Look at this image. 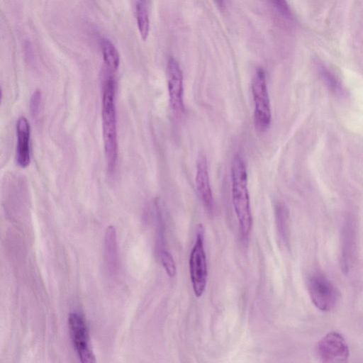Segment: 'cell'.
<instances>
[{"mask_svg":"<svg viewBox=\"0 0 363 363\" xmlns=\"http://www.w3.org/2000/svg\"><path fill=\"white\" fill-rule=\"evenodd\" d=\"M102 89L101 118L104 152L108 172L112 174L115 171L118 158L116 80L114 73L106 70Z\"/></svg>","mask_w":363,"mask_h":363,"instance_id":"obj_1","label":"cell"},{"mask_svg":"<svg viewBox=\"0 0 363 363\" xmlns=\"http://www.w3.org/2000/svg\"><path fill=\"white\" fill-rule=\"evenodd\" d=\"M231 191L234 211L238 221L242 242H247L252 225L247 172L242 157L236 154L231 163Z\"/></svg>","mask_w":363,"mask_h":363,"instance_id":"obj_2","label":"cell"},{"mask_svg":"<svg viewBox=\"0 0 363 363\" xmlns=\"http://www.w3.org/2000/svg\"><path fill=\"white\" fill-rule=\"evenodd\" d=\"M255 104L254 124L258 132L266 131L271 123L272 113L264 70L256 69L251 84Z\"/></svg>","mask_w":363,"mask_h":363,"instance_id":"obj_3","label":"cell"},{"mask_svg":"<svg viewBox=\"0 0 363 363\" xmlns=\"http://www.w3.org/2000/svg\"><path fill=\"white\" fill-rule=\"evenodd\" d=\"M189 264L194 293L196 297H201L205 291L208 277L206 256L203 246V228L201 224L197 230Z\"/></svg>","mask_w":363,"mask_h":363,"instance_id":"obj_4","label":"cell"},{"mask_svg":"<svg viewBox=\"0 0 363 363\" xmlns=\"http://www.w3.org/2000/svg\"><path fill=\"white\" fill-rule=\"evenodd\" d=\"M308 290L314 306L322 311H330L338 300V291L325 276L315 274L308 280Z\"/></svg>","mask_w":363,"mask_h":363,"instance_id":"obj_5","label":"cell"},{"mask_svg":"<svg viewBox=\"0 0 363 363\" xmlns=\"http://www.w3.org/2000/svg\"><path fill=\"white\" fill-rule=\"evenodd\" d=\"M73 345L82 362H95L90 346L89 330L84 317L77 312L70 313L68 318Z\"/></svg>","mask_w":363,"mask_h":363,"instance_id":"obj_6","label":"cell"},{"mask_svg":"<svg viewBox=\"0 0 363 363\" xmlns=\"http://www.w3.org/2000/svg\"><path fill=\"white\" fill-rule=\"evenodd\" d=\"M317 353L324 362H344L350 355V350L345 338L337 332H331L323 337L317 345Z\"/></svg>","mask_w":363,"mask_h":363,"instance_id":"obj_7","label":"cell"},{"mask_svg":"<svg viewBox=\"0 0 363 363\" xmlns=\"http://www.w3.org/2000/svg\"><path fill=\"white\" fill-rule=\"evenodd\" d=\"M167 79L170 106L175 113H182L184 111L183 74L179 62L173 57L167 61Z\"/></svg>","mask_w":363,"mask_h":363,"instance_id":"obj_8","label":"cell"},{"mask_svg":"<svg viewBox=\"0 0 363 363\" xmlns=\"http://www.w3.org/2000/svg\"><path fill=\"white\" fill-rule=\"evenodd\" d=\"M16 160L19 167H27L30 162V126L24 116H21L16 123Z\"/></svg>","mask_w":363,"mask_h":363,"instance_id":"obj_9","label":"cell"},{"mask_svg":"<svg viewBox=\"0 0 363 363\" xmlns=\"http://www.w3.org/2000/svg\"><path fill=\"white\" fill-rule=\"evenodd\" d=\"M196 186L198 194L208 211L213 208V198L211 187L206 157L201 154L196 161Z\"/></svg>","mask_w":363,"mask_h":363,"instance_id":"obj_10","label":"cell"},{"mask_svg":"<svg viewBox=\"0 0 363 363\" xmlns=\"http://www.w3.org/2000/svg\"><path fill=\"white\" fill-rule=\"evenodd\" d=\"M356 252L355 225L351 218L345 222L342 233L341 267L347 274L351 269Z\"/></svg>","mask_w":363,"mask_h":363,"instance_id":"obj_11","label":"cell"},{"mask_svg":"<svg viewBox=\"0 0 363 363\" xmlns=\"http://www.w3.org/2000/svg\"><path fill=\"white\" fill-rule=\"evenodd\" d=\"M105 256L111 272H115L118 264L116 231L114 226L109 225L105 233Z\"/></svg>","mask_w":363,"mask_h":363,"instance_id":"obj_12","label":"cell"},{"mask_svg":"<svg viewBox=\"0 0 363 363\" xmlns=\"http://www.w3.org/2000/svg\"><path fill=\"white\" fill-rule=\"evenodd\" d=\"M101 48L106 70L115 73L120 65V55L117 48L107 38L101 39Z\"/></svg>","mask_w":363,"mask_h":363,"instance_id":"obj_13","label":"cell"},{"mask_svg":"<svg viewBox=\"0 0 363 363\" xmlns=\"http://www.w3.org/2000/svg\"><path fill=\"white\" fill-rule=\"evenodd\" d=\"M135 16L141 38L146 40L150 32V17L147 0H136Z\"/></svg>","mask_w":363,"mask_h":363,"instance_id":"obj_14","label":"cell"},{"mask_svg":"<svg viewBox=\"0 0 363 363\" xmlns=\"http://www.w3.org/2000/svg\"><path fill=\"white\" fill-rule=\"evenodd\" d=\"M276 223L280 238L287 243L289 240V212L286 206L279 203L275 208Z\"/></svg>","mask_w":363,"mask_h":363,"instance_id":"obj_15","label":"cell"},{"mask_svg":"<svg viewBox=\"0 0 363 363\" xmlns=\"http://www.w3.org/2000/svg\"><path fill=\"white\" fill-rule=\"evenodd\" d=\"M318 71L324 83L331 91L336 94H342L344 91L341 82L333 72L323 65H319Z\"/></svg>","mask_w":363,"mask_h":363,"instance_id":"obj_16","label":"cell"},{"mask_svg":"<svg viewBox=\"0 0 363 363\" xmlns=\"http://www.w3.org/2000/svg\"><path fill=\"white\" fill-rule=\"evenodd\" d=\"M160 259L164 269L169 277H174L177 272L176 264L172 255L167 250L160 252Z\"/></svg>","mask_w":363,"mask_h":363,"instance_id":"obj_17","label":"cell"},{"mask_svg":"<svg viewBox=\"0 0 363 363\" xmlns=\"http://www.w3.org/2000/svg\"><path fill=\"white\" fill-rule=\"evenodd\" d=\"M274 9L284 17L291 16V9L286 0H269Z\"/></svg>","mask_w":363,"mask_h":363,"instance_id":"obj_18","label":"cell"},{"mask_svg":"<svg viewBox=\"0 0 363 363\" xmlns=\"http://www.w3.org/2000/svg\"><path fill=\"white\" fill-rule=\"evenodd\" d=\"M41 91L38 89L35 90L31 95L30 99V110L31 114L33 116H35L38 112L40 108V105L41 102Z\"/></svg>","mask_w":363,"mask_h":363,"instance_id":"obj_19","label":"cell"},{"mask_svg":"<svg viewBox=\"0 0 363 363\" xmlns=\"http://www.w3.org/2000/svg\"><path fill=\"white\" fill-rule=\"evenodd\" d=\"M216 5L220 8L222 9L225 6L224 0H213Z\"/></svg>","mask_w":363,"mask_h":363,"instance_id":"obj_20","label":"cell"}]
</instances>
